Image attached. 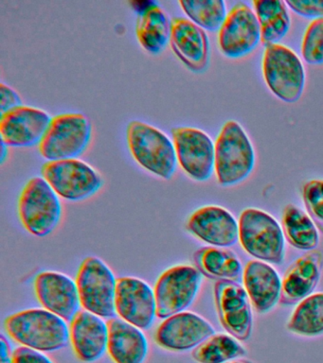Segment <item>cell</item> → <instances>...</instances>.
Here are the masks:
<instances>
[{"instance_id":"obj_1","label":"cell","mask_w":323,"mask_h":363,"mask_svg":"<svg viewBox=\"0 0 323 363\" xmlns=\"http://www.w3.org/2000/svg\"><path fill=\"white\" fill-rule=\"evenodd\" d=\"M5 330L22 346L43 352H55L70 342L66 320L45 308H30L10 315Z\"/></svg>"},{"instance_id":"obj_2","label":"cell","mask_w":323,"mask_h":363,"mask_svg":"<svg viewBox=\"0 0 323 363\" xmlns=\"http://www.w3.org/2000/svg\"><path fill=\"white\" fill-rule=\"evenodd\" d=\"M214 146V172L221 186H235L251 175L256 156L248 133L237 121L224 124Z\"/></svg>"},{"instance_id":"obj_3","label":"cell","mask_w":323,"mask_h":363,"mask_svg":"<svg viewBox=\"0 0 323 363\" xmlns=\"http://www.w3.org/2000/svg\"><path fill=\"white\" fill-rule=\"evenodd\" d=\"M127 145L132 157L143 169L169 180L177 169L174 142L160 129L140 121L130 122Z\"/></svg>"},{"instance_id":"obj_4","label":"cell","mask_w":323,"mask_h":363,"mask_svg":"<svg viewBox=\"0 0 323 363\" xmlns=\"http://www.w3.org/2000/svg\"><path fill=\"white\" fill-rule=\"evenodd\" d=\"M241 246L263 262L280 265L285 257V235L271 215L257 208H246L239 218Z\"/></svg>"},{"instance_id":"obj_5","label":"cell","mask_w":323,"mask_h":363,"mask_svg":"<svg viewBox=\"0 0 323 363\" xmlns=\"http://www.w3.org/2000/svg\"><path fill=\"white\" fill-rule=\"evenodd\" d=\"M18 210L22 225L35 237H47L60 223L61 201L43 177L27 182L19 195Z\"/></svg>"},{"instance_id":"obj_6","label":"cell","mask_w":323,"mask_h":363,"mask_svg":"<svg viewBox=\"0 0 323 363\" xmlns=\"http://www.w3.org/2000/svg\"><path fill=\"white\" fill-rule=\"evenodd\" d=\"M262 69L266 85L278 99L288 104L300 101L306 74L302 60L291 48L280 44L265 47Z\"/></svg>"},{"instance_id":"obj_7","label":"cell","mask_w":323,"mask_h":363,"mask_svg":"<svg viewBox=\"0 0 323 363\" xmlns=\"http://www.w3.org/2000/svg\"><path fill=\"white\" fill-rule=\"evenodd\" d=\"M92 135V123L86 116L60 113L52 118L38 150L48 161L76 159L87 150Z\"/></svg>"},{"instance_id":"obj_8","label":"cell","mask_w":323,"mask_h":363,"mask_svg":"<svg viewBox=\"0 0 323 363\" xmlns=\"http://www.w3.org/2000/svg\"><path fill=\"white\" fill-rule=\"evenodd\" d=\"M75 281L84 311L102 318L116 317L118 279L106 263L99 257H87L81 263Z\"/></svg>"},{"instance_id":"obj_9","label":"cell","mask_w":323,"mask_h":363,"mask_svg":"<svg viewBox=\"0 0 323 363\" xmlns=\"http://www.w3.org/2000/svg\"><path fill=\"white\" fill-rule=\"evenodd\" d=\"M41 174L56 194L67 201L86 200L103 186L100 173L79 159L48 161Z\"/></svg>"},{"instance_id":"obj_10","label":"cell","mask_w":323,"mask_h":363,"mask_svg":"<svg viewBox=\"0 0 323 363\" xmlns=\"http://www.w3.org/2000/svg\"><path fill=\"white\" fill-rule=\"evenodd\" d=\"M202 275L190 265H177L163 272L154 288L158 317L165 320L188 308L199 291Z\"/></svg>"},{"instance_id":"obj_11","label":"cell","mask_w":323,"mask_h":363,"mask_svg":"<svg viewBox=\"0 0 323 363\" xmlns=\"http://www.w3.org/2000/svg\"><path fill=\"white\" fill-rule=\"evenodd\" d=\"M177 163L183 172L197 182H205L214 172L215 146L208 133L194 127L172 130Z\"/></svg>"},{"instance_id":"obj_12","label":"cell","mask_w":323,"mask_h":363,"mask_svg":"<svg viewBox=\"0 0 323 363\" xmlns=\"http://www.w3.org/2000/svg\"><path fill=\"white\" fill-rule=\"evenodd\" d=\"M261 41L262 30L256 13L246 3H236L218 33L221 52L228 58H242L253 51Z\"/></svg>"},{"instance_id":"obj_13","label":"cell","mask_w":323,"mask_h":363,"mask_svg":"<svg viewBox=\"0 0 323 363\" xmlns=\"http://www.w3.org/2000/svg\"><path fill=\"white\" fill-rule=\"evenodd\" d=\"M214 302L221 325L238 340L251 337L253 319L251 303L243 286L232 281H217Z\"/></svg>"},{"instance_id":"obj_14","label":"cell","mask_w":323,"mask_h":363,"mask_svg":"<svg viewBox=\"0 0 323 363\" xmlns=\"http://www.w3.org/2000/svg\"><path fill=\"white\" fill-rule=\"evenodd\" d=\"M115 308L121 319L141 330L151 328L158 317L154 289L146 281L137 277L119 278Z\"/></svg>"},{"instance_id":"obj_15","label":"cell","mask_w":323,"mask_h":363,"mask_svg":"<svg viewBox=\"0 0 323 363\" xmlns=\"http://www.w3.org/2000/svg\"><path fill=\"white\" fill-rule=\"evenodd\" d=\"M214 334V328L202 316L182 311L160 323L155 340L158 345L166 350L183 352L195 349Z\"/></svg>"},{"instance_id":"obj_16","label":"cell","mask_w":323,"mask_h":363,"mask_svg":"<svg viewBox=\"0 0 323 363\" xmlns=\"http://www.w3.org/2000/svg\"><path fill=\"white\" fill-rule=\"evenodd\" d=\"M33 286L40 305L66 322H72L80 311L82 305L77 284L67 274L42 272L36 275Z\"/></svg>"},{"instance_id":"obj_17","label":"cell","mask_w":323,"mask_h":363,"mask_svg":"<svg viewBox=\"0 0 323 363\" xmlns=\"http://www.w3.org/2000/svg\"><path fill=\"white\" fill-rule=\"evenodd\" d=\"M52 121L49 113L38 108L21 105L0 116L1 141L8 147L39 145Z\"/></svg>"},{"instance_id":"obj_18","label":"cell","mask_w":323,"mask_h":363,"mask_svg":"<svg viewBox=\"0 0 323 363\" xmlns=\"http://www.w3.org/2000/svg\"><path fill=\"white\" fill-rule=\"evenodd\" d=\"M186 228L198 240L219 248L234 246L239 240V223L221 206H207L195 210Z\"/></svg>"},{"instance_id":"obj_19","label":"cell","mask_w":323,"mask_h":363,"mask_svg":"<svg viewBox=\"0 0 323 363\" xmlns=\"http://www.w3.org/2000/svg\"><path fill=\"white\" fill-rule=\"evenodd\" d=\"M170 45L178 59L192 72L202 73L208 68V35L191 20L184 17H175L171 20Z\"/></svg>"},{"instance_id":"obj_20","label":"cell","mask_w":323,"mask_h":363,"mask_svg":"<svg viewBox=\"0 0 323 363\" xmlns=\"http://www.w3.org/2000/svg\"><path fill=\"white\" fill-rule=\"evenodd\" d=\"M70 342L81 362H97L107 351L109 325L104 318L80 311L70 322Z\"/></svg>"},{"instance_id":"obj_21","label":"cell","mask_w":323,"mask_h":363,"mask_svg":"<svg viewBox=\"0 0 323 363\" xmlns=\"http://www.w3.org/2000/svg\"><path fill=\"white\" fill-rule=\"evenodd\" d=\"M322 268L323 254L319 250H312L297 258L283 275L280 303L296 305L313 294L322 277Z\"/></svg>"},{"instance_id":"obj_22","label":"cell","mask_w":323,"mask_h":363,"mask_svg":"<svg viewBox=\"0 0 323 363\" xmlns=\"http://www.w3.org/2000/svg\"><path fill=\"white\" fill-rule=\"evenodd\" d=\"M243 288L258 313H268L282 295V279L276 269L268 263L251 260L243 272Z\"/></svg>"},{"instance_id":"obj_23","label":"cell","mask_w":323,"mask_h":363,"mask_svg":"<svg viewBox=\"0 0 323 363\" xmlns=\"http://www.w3.org/2000/svg\"><path fill=\"white\" fill-rule=\"evenodd\" d=\"M107 352L114 363H143L148 354V340L141 329L121 318L107 320Z\"/></svg>"},{"instance_id":"obj_24","label":"cell","mask_w":323,"mask_h":363,"mask_svg":"<svg viewBox=\"0 0 323 363\" xmlns=\"http://www.w3.org/2000/svg\"><path fill=\"white\" fill-rule=\"evenodd\" d=\"M136 34L141 47L149 53L158 54L170 42L171 22L157 3H150L138 13Z\"/></svg>"},{"instance_id":"obj_25","label":"cell","mask_w":323,"mask_h":363,"mask_svg":"<svg viewBox=\"0 0 323 363\" xmlns=\"http://www.w3.org/2000/svg\"><path fill=\"white\" fill-rule=\"evenodd\" d=\"M194 259L201 274L211 279L238 282L243 277L242 263L231 250L203 247L195 252Z\"/></svg>"},{"instance_id":"obj_26","label":"cell","mask_w":323,"mask_h":363,"mask_svg":"<svg viewBox=\"0 0 323 363\" xmlns=\"http://www.w3.org/2000/svg\"><path fill=\"white\" fill-rule=\"evenodd\" d=\"M282 228L286 240L294 248L312 251L319 242V231L312 218L294 204L289 203L283 209Z\"/></svg>"},{"instance_id":"obj_27","label":"cell","mask_w":323,"mask_h":363,"mask_svg":"<svg viewBox=\"0 0 323 363\" xmlns=\"http://www.w3.org/2000/svg\"><path fill=\"white\" fill-rule=\"evenodd\" d=\"M253 7L262 30V43L265 47L279 44L290 28L291 20L285 1L255 0Z\"/></svg>"},{"instance_id":"obj_28","label":"cell","mask_w":323,"mask_h":363,"mask_svg":"<svg viewBox=\"0 0 323 363\" xmlns=\"http://www.w3.org/2000/svg\"><path fill=\"white\" fill-rule=\"evenodd\" d=\"M288 331L302 337L323 334V292L312 294L297 303L289 318Z\"/></svg>"},{"instance_id":"obj_29","label":"cell","mask_w":323,"mask_h":363,"mask_svg":"<svg viewBox=\"0 0 323 363\" xmlns=\"http://www.w3.org/2000/svg\"><path fill=\"white\" fill-rule=\"evenodd\" d=\"M248 354L245 347L231 335L215 333L192 352L197 363H226Z\"/></svg>"},{"instance_id":"obj_30","label":"cell","mask_w":323,"mask_h":363,"mask_svg":"<svg viewBox=\"0 0 323 363\" xmlns=\"http://www.w3.org/2000/svg\"><path fill=\"white\" fill-rule=\"evenodd\" d=\"M178 4L192 22L212 33L220 30L228 16L222 0H180Z\"/></svg>"},{"instance_id":"obj_31","label":"cell","mask_w":323,"mask_h":363,"mask_svg":"<svg viewBox=\"0 0 323 363\" xmlns=\"http://www.w3.org/2000/svg\"><path fill=\"white\" fill-rule=\"evenodd\" d=\"M302 55L310 65H323V18L313 20L306 28Z\"/></svg>"},{"instance_id":"obj_32","label":"cell","mask_w":323,"mask_h":363,"mask_svg":"<svg viewBox=\"0 0 323 363\" xmlns=\"http://www.w3.org/2000/svg\"><path fill=\"white\" fill-rule=\"evenodd\" d=\"M302 199L309 217L323 233V180L306 182L302 187Z\"/></svg>"},{"instance_id":"obj_33","label":"cell","mask_w":323,"mask_h":363,"mask_svg":"<svg viewBox=\"0 0 323 363\" xmlns=\"http://www.w3.org/2000/svg\"><path fill=\"white\" fill-rule=\"evenodd\" d=\"M285 4L305 18H323V0H286Z\"/></svg>"},{"instance_id":"obj_34","label":"cell","mask_w":323,"mask_h":363,"mask_svg":"<svg viewBox=\"0 0 323 363\" xmlns=\"http://www.w3.org/2000/svg\"><path fill=\"white\" fill-rule=\"evenodd\" d=\"M12 363H53L43 352L21 346L13 351Z\"/></svg>"},{"instance_id":"obj_35","label":"cell","mask_w":323,"mask_h":363,"mask_svg":"<svg viewBox=\"0 0 323 363\" xmlns=\"http://www.w3.org/2000/svg\"><path fill=\"white\" fill-rule=\"evenodd\" d=\"M21 105V98L18 93L4 82L0 84V113L2 115Z\"/></svg>"},{"instance_id":"obj_36","label":"cell","mask_w":323,"mask_h":363,"mask_svg":"<svg viewBox=\"0 0 323 363\" xmlns=\"http://www.w3.org/2000/svg\"><path fill=\"white\" fill-rule=\"evenodd\" d=\"M0 363H12L13 352L4 335L0 337Z\"/></svg>"},{"instance_id":"obj_37","label":"cell","mask_w":323,"mask_h":363,"mask_svg":"<svg viewBox=\"0 0 323 363\" xmlns=\"http://www.w3.org/2000/svg\"><path fill=\"white\" fill-rule=\"evenodd\" d=\"M7 155L8 146L4 141H1V155H0V157H1V164H4V161L6 160Z\"/></svg>"},{"instance_id":"obj_38","label":"cell","mask_w":323,"mask_h":363,"mask_svg":"<svg viewBox=\"0 0 323 363\" xmlns=\"http://www.w3.org/2000/svg\"><path fill=\"white\" fill-rule=\"evenodd\" d=\"M226 363H256L254 362H252L251 359H237L231 360V362H228Z\"/></svg>"}]
</instances>
